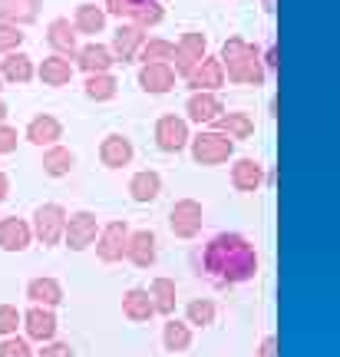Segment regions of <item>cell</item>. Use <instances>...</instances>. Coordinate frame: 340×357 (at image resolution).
<instances>
[{
  "label": "cell",
  "instance_id": "cell-30",
  "mask_svg": "<svg viewBox=\"0 0 340 357\" xmlns=\"http://www.w3.org/2000/svg\"><path fill=\"white\" fill-rule=\"evenodd\" d=\"M73 153L70 149H63V146H50L47 149V155H43V172L47 176H53V178H60V176H66L70 169H73Z\"/></svg>",
  "mask_w": 340,
  "mask_h": 357
},
{
  "label": "cell",
  "instance_id": "cell-21",
  "mask_svg": "<svg viewBox=\"0 0 340 357\" xmlns=\"http://www.w3.org/2000/svg\"><path fill=\"white\" fill-rule=\"evenodd\" d=\"M63 136V126H60V119H53V116H37V119H30V126H26V139L33 142V146H53V142Z\"/></svg>",
  "mask_w": 340,
  "mask_h": 357
},
{
  "label": "cell",
  "instance_id": "cell-5",
  "mask_svg": "<svg viewBox=\"0 0 340 357\" xmlns=\"http://www.w3.org/2000/svg\"><path fill=\"white\" fill-rule=\"evenodd\" d=\"M126 248H129L126 222H109V225L100 231V238H96V255H100V261H106V265L119 261V258L126 255Z\"/></svg>",
  "mask_w": 340,
  "mask_h": 357
},
{
  "label": "cell",
  "instance_id": "cell-15",
  "mask_svg": "<svg viewBox=\"0 0 340 357\" xmlns=\"http://www.w3.org/2000/svg\"><path fill=\"white\" fill-rule=\"evenodd\" d=\"M139 86L146 93H169L176 86V70L169 63H146L139 73Z\"/></svg>",
  "mask_w": 340,
  "mask_h": 357
},
{
  "label": "cell",
  "instance_id": "cell-39",
  "mask_svg": "<svg viewBox=\"0 0 340 357\" xmlns=\"http://www.w3.org/2000/svg\"><path fill=\"white\" fill-rule=\"evenodd\" d=\"M20 321H24V314L13 305H0V334H17Z\"/></svg>",
  "mask_w": 340,
  "mask_h": 357
},
{
  "label": "cell",
  "instance_id": "cell-28",
  "mask_svg": "<svg viewBox=\"0 0 340 357\" xmlns=\"http://www.w3.org/2000/svg\"><path fill=\"white\" fill-rule=\"evenodd\" d=\"M149 291H152L155 314H172L176 311V281L172 278H155Z\"/></svg>",
  "mask_w": 340,
  "mask_h": 357
},
{
  "label": "cell",
  "instance_id": "cell-38",
  "mask_svg": "<svg viewBox=\"0 0 340 357\" xmlns=\"http://www.w3.org/2000/svg\"><path fill=\"white\" fill-rule=\"evenodd\" d=\"M0 357H33V351H30L24 337H3L0 341Z\"/></svg>",
  "mask_w": 340,
  "mask_h": 357
},
{
  "label": "cell",
  "instance_id": "cell-26",
  "mask_svg": "<svg viewBox=\"0 0 340 357\" xmlns=\"http://www.w3.org/2000/svg\"><path fill=\"white\" fill-rule=\"evenodd\" d=\"M40 79H43L47 86H66V83L73 79V66H70V60H63V56H47L43 66H40Z\"/></svg>",
  "mask_w": 340,
  "mask_h": 357
},
{
  "label": "cell",
  "instance_id": "cell-36",
  "mask_svg": "<svg viewBox=\"0 0 340 357\" xmlns=\"http://www.w3.org/2000/svg\"><path fill=\"white\" fill-rule=\"evenodd\" d=\"M159 20H162V7L155 0H142L136 7V13H132V24H139V26H155Z\"/></svg>",
  "mask_w": 340,
  "mask_h": 357
},
{
  "label": "cell",
  "instance_id": "cell-4",
  "mask_svg": "<svg viewBox=\"0 0 340 357\" xmlns=\"http://www.w3.org/2000/svg\"><path fill=\"white\" fill-rule=\"evenodd\" d=\"M33 231H37V238L43 245H56L66 231V208L56 202L40 205L37 215H33Z\"/></svg>",
  "mask_w": 340,
  "mask_h": 357
},
{
  "label": "cell",
  "instance_id": "cell-14",
  "mask_svg": "<svg viewBox=\"0 0 340 357\" xmlns=\"http://www.w3.org/2000/svg\"><path fill=\"white\" fill-rule=\"evenodd\" d=\"M30 238H33V229L24 218H3L0 222V248L3 252H24Z\"/></svg>",
  "mask_w": 340,
  "mask_h": 357
},
{
  "label": "cell",
  "instance_id": "cell-9",
  "mask_svg": "<svg viewBox=\"0 0 340 357\" xmlns=\"http://www.w3.org/2000/svg\"><path fill=\"white\" fill-rule=\"evenodd\" d=\"M155 142H159L162 153H178V149H185V142H189V123L178 119V116H162L159 126H155Z\"/></svg>",
  "mask_w": 340,
  "mask_h": 357
},
{
  "label": "cell",
  "instance_id": "cell-20",
  "mask_svg": "<svg viewBox=\"0 0 340 357\" xmlns=\"http://www.w3.org/2000/svg\"><path fill=\"white\" fill-rule=\"evenodd\" d=\"M126 258H129V261H132L136 268L155 265V235H152V231H136V235H129Z\"/></svg>",
  "mask_w": 340,
  "mask_h": 357
},
{
  "label": "cell",
  "instance_id": "cell-23",
  "mask_svg": "<svg viewBox=\"0 0 340 357\" xmlns=\"http://www.w3.org/2000/svg\"><path fill=\"white\" fill-rule=\"evenodd\" d=\"M123 314L129 321H149L155 314V305H152V291L146 288H129L126 298H123Z\"/></svg>",
  "mask_w": 340,
  "mask_h": 357
},
{
  "label": "cell",
  "instance_id": "cell-19",
  "mask_svg": "<svg viewBox=\"0 0 340 357\" xmlns=\"http://www.w3.org/2000/svg\"><path fill=\"white\" fill-rule=\"evenodd\" d=\"M76 63L83 66L86 73H109L113 66V50L102 43H86L83 50H76Z\"/></svg>",
  "mask_w": 340,
  "mask_h": 357
},
{
  "label": "cell",
  "instance_id": "cell-32",
  "mask_svg": "<svg viewBox=\"0 0 340 357\" xmlns=\"http://www.w3.org/2000/svg\"><path fill=\"white\" fill-rule=\"evenodd\" d=\"M116 77H109V73H89L86 79V96L89 100H96V102H106V100H113L116 96Z\"/></svg>",
  "mask_w": 340,
  "mask_h": 357
},
{
  "label": "cell",
  "instance_id": "cell-44",
  "mask_svg": "<svg viewBox=\"0 0 340 357\" xmlns=\"http://www.w3.org/2000/svg\"><path fill=\"white\" fill-rule=\"evenodd\" d=\"M265 63L271 66V70H277V47H271V50L265 53Z\"/></svg>",
  "mask_w": 340,
  "mask_h": 357
},
{
  "label": "cell",
  "instance_id": "cell-41",
  "mask_svg": "<svg viewBox=\"0 0 340 357\" xmlns=\"http://www.w3.org/2000/svg\"><path fill=\"white\" fill-rule=\"evenodd\" d=\"M13 149H17V129H10V126H3V123H0V155L13 153Z\"/></svg>",
  "mask_w": 340,
  "mask_h": 357
},
{
  "label": "cell",
  "instance_id": "cell-2",
  "mask_svg": "<svg viewBox=\"0 0 340 357\" xmlns=\"http://www.w3.org/2000/svg\"><path fill=\"white\" fill-rule=\"evenodd\" d=\"M222 66L231 83H245V86H261L265 83V66H261V53L252 47L248 40L228 37L222 47Z\"/></svg>",
  "mask_w": 340,
  "mask_h": 357
},
{
  "label": "cell",
  "instance_id": "cell-11",
  "mask_svg": "<svg viewBox=\"0 0 340 357\" xmlns=\"http://www.w3.org/2000/svg\"><path fill=\"white\" fill-rule=\"evenodd\" d=\"M24 324H26V337H33V341H53V334H56V314L43 305L30 307L24 314Z\"/></svg>",
  "mask_w": 340,
  "mask_h": 357
},
{
  "label": "cell",
  "instance_id": "cell-45",
  "mask_svg": "<svg viewBox=\"0 0 340 357\" xmlns=\"http://www.w3.org/2000/svg\"><path fill=\"white\" fill-rule=\"evenodd\" d=\"M7 192H10V182H7V176H3V172H0V202L7 199Z\"/></svg>",
  "mask_w": 340,
  "mask_h": 357
},
{
  "label": "cell",
  "instance_id": "cell-24",
  "mask_svg": "<svg viewBox=\"0 0 340 357\" xmlns=\"http://www.w3.org/2000/svg\"><path fill=\"white\" fill-rule=\"evenodd\" d=\"M129 192H132V199L136 202H155L159 199V192H162V178H159V172H136L132 176V182H129Z\"/></svg>",
  "mask_w": 340,
  "mask_h": 357
},
{
  "label": "cell",
  "instance_id": "cell-47",
  "mask_svg": "<svg viewBox=\"0 0 340 357\" xmlns=\"http://www.w3.org/2000/svg\"><path fill=\"white\" fill-rule=\"evenodd\" d=\"M265 10H275V0H265Z\"/></svg>",
  "mask_w": 340,
  "mask_h": 357
},
{
  "label": "cell",
  "instance_id": "cell-29",
  "mask_svg": "<svg viewBox=\"0 0 340 357\" xmlns=\"http://www.w3.org/2000/svg\"><path fill=\"white\" fill-rule=\"evenodd\" d=\"M0 77L10 79V83H26V79L33 77V63H30V56L13 50L10 56L3 60V66H0Z\"/></svg>",
  "mask_w": 340,
  "mask_h": 357
},
{
  "label": "cell",
  "instance_id": "cell-10",
  "mask_svg": "<svg viewBox=\"0 0 340 357\" xmlns=\"http://www.w3.org/2000/svg\"><path fill=\"white\" fill-rule=\"evenodd\" d=\"M185 109H189V119H192V123H215L218 116L225 113L222 100H218L215 93H208V89H195Z\"/></svg>",
  "mask_w": 340,
  "mask_h": 357
},
{
  "label": "cell",
  "instance_id": "cell-31",
  "mask_svg": "<svg viewBox=\"0 0 340 357\" xmlns=\"http://www.w3.org/2000/svg\"><path fill=\"white\" fill-rule=\"evenodd\" d=\"M102 24H106V13L96 3H79L76 7V30L79 33H100Z\"/></svg>",
  "mask_w": 340,
  "mask_h": 357
},
{
  "label": "cell",
  "instance_id": "cell-3",
  "mask_svg": "<svg viewBox=\"0 0 340 357\" xmlns=\"http://www.w3.org/2000/svg\"><path fill=\"white\" fill-rule=\"evenodd\" d=\"M235 153V139L228 136V132H218V129H208V132H199L195 139H192V155H195V162H202V166H222L228 162Z\"/></svg>",
  "mask_w": 340,
  "mask_h": 357
},
{
  "label": "cell",
  "instance_id": "cell-46",
  "mask_svg": "<svg viewBox=\"0 0 340 357\" xmlns=\"http://www.w3.org/2000/svg\"><path fill=\"white\" fill-rule=\"evenodd\" d=\"M7 119V106H3V100H0V123Z\"/></svg>",
  "mask_w": 340,
  "mask_h": 357
},
{
  "label": "cell",
  "instance_id": "cell-12",
  "mask_svg": "<svg viewBox=\"0 0 340 357\" xmlns=\"http://www.w3.org/2000/svg\"><path fill=\"white\" fill-rule=\"evenodd\" d=\"M142 43H146V26H139V24L119 26L113 37V56H119V60H136Z\"/></svg>",
  "mask_w": 340,
  "mask_h": 357
},
{
  "label": "cell",
  "instance_id": "cell-48",
  "mask_svg": "<svg viewBox=\"0 0 340 357\" xmlns=\"http://www.w3.org/2000/svg\"><path fill=\"white\" fill-rule=\"evenodd\" d=\"M0 79H3V77H0Z\"/></svg>",
  "mask_w": 340,
  "mask_h": 357
},
{
  "label": "cell",
  "instance_id": "cell-27",
  "mask_svg": "<svg viewBox=\"0 0 340 357\" xmlns=\"http://www.w3.org/2000/svg\"><path fill=\"white\" fill-rule=\"evenodd\" d=\"M47 40H50L53 50L76 53V26H70V20H63V17H56V20L50 24V30H47Z\"/></svg>",
  "mask_w": 340,
  "mask_h": 357
},
{
  "label": "cell",
  "instance_id": "cell-42",
  "mask_svg": "<svg viewBox=\"0 0 340 357\" xmlns=\"http://www.w3.org/2000/svg\"><path fill=\"white\" fill-rule=\"evenodd\" d=\"M37 357H76V351L70 344H63V341H53V344H47Z\"/></svg>",
  "mask_w": 340,
  "mask_h": 357
},
{
  "label": "cell",
  "instance_id": "cell-40",
  "mask_svg": "<svg viewBox=\"0 0 340 357\" xmlns=\"http://www.w3.org/2000/svg\"><path fill=\"white\" fill-rule=\"evenodd\" d=\"M139 3H142V0H106L109 13H116V17H129V20H132V13H136Z\"/></svg>",
  "mask_w": 340,
  "mask_h": 357
},
{
  "label": "cell",
  "instance_id": "cell-37",
  "mask_svg": "<svg viewBox=\"0 0 340 357\" xmlns=\"http://www.w3.org/2000/svg\"><path fill=\"white\" fill-rule=\"evenodd\" d=\"M24 43V33L13 24H0V53H13Z\"/></svg>",
  "mask_w": 340,
  "mask_h": 357
},
{
  "label": "cell",
  "instance_id": "cell-43",
  "mask_svg": "<svg viewBox=\"0 0 340 357\" xmlns=\"http://www.w3.org/2000/svg\"><path fill=\"white\" fill-rule=\"evenodd\" d=\"M275 351H277V341L275 337H265L261 341V357H275Z\"/></svg>",
  "mask_w": 340,
  "mask_h": 357
},
{
  "label": "cell",
  "instance_id": "cell-25",
  "mask_svg": "<svg viewBox=\"0 0 340 357\" xmlns=\"http://www.w3.org/2000/svg\"><path fill=\"white\" fill-rule=\"evenodd\" d=\"M215 129H218V132H228L231 139H248L254 132V123L248 113H222L215 119Z\"/></svg>",
  "mask_w": 340,
  "mask_h": 357
},
{
  "label": "cell",
  "instance_id": "cell-17",
  "mask_svg": "<svg viewBox=\"0 0 340 357\" xmlns=\"http://www.w3.org/2000/svg\"><path fill=\"white\" fill-rule=\"evenodd\" d=\"M189 86L195 89H218V86H225V66H222V60H212V56H205L202 63L195 66L189 73Z\"/></svg>",
  "mask_w": 340,
  "mask_h": 357
},
{
  "label": "cell",
  "instance_id": "cell-33",
  "mask_svg": "<svg viewBox=\"0 0 340 357\" xmlns=\"http://www.w3.org/2000/svg\"><path fill=\"white\" fill-rule=\"evenodd\" d=\"M172 56H176V43H169V40H146L139 47V60L142 63H165Z\"/></svg>",
  "mask_w": 340,
  "mask_h": 357
},
{
  "label": "cell",
  "instance_id": "cell-22",
  "mask_svg": "<svg viewBox=\"0 0 340 357\" xmlns=\"http://www.w3.org/2000/svg\"><path fill=\"white\" fill-rule=\"evenodd\" d=\"M26 298L33 305H43V307H56L63 301V288L56 278H33L26 284Z\"/></svg>",
  "mask_w": 340,
  "mask_h": 357
},
{
  "label": "cell",
  "instance_id": "cell-1",
  "mask_svg": "<svg viewBox=\"0 0 340 357\" xmlns=\"http://www.w3.org/2000/svg\"><path fill=\"white\" fill-rule=\"evenodd\" d=\"M205 271L218 278L222 284H241V281H252L258 275V255H254V245L238 235V231H225V235H215L212 242L205 245Z\"/></svg>",
  "mask_w": 340,
  "mask_h": 357
},
{
  "label": "cell",
  "instance_id": "cell-13",
  "mask_svg": "<svg viewBox=\"0 0 340 357\" xmlns=\"http://www.w3.org/2000/svg\"><path fill=\"white\" fill-rule=\"evenodd\" d=\"M100 159L106 169H123L132 162V142L126 139V136H119V132H113V136H106L100 146Z\"/></svg>",
  "mask_w": 340,
  "mask_h": 357
},
{
  "label": "cell",
  "instance_id": "cell-16",
  "mask_svg": "<svg viewBox=\"0 0 340 357\" xmlns=\"http://www.w3.org/2000/svg\"><path fill=\"white\" fill-rule=\"evenodd\" d=\"M265 182V166L254 162V159H238L231 166V185L238 192H258Z\"/></svg>",
  "mask_w": 340,
  "mask_h": 357
},
{
  "label": "cell",
  "instance_id": "cell-18",
  "mask_svg": "<svg viewBox=\"0 0 340 357\" xmlns=\"http://www.w3.org/2000/svg\"><path fill=\"white\" fill-rule=\"evenodd\" d=\"M40 13V0H0V20L3 24H33Z\"/></svg>",
  "mask_w": 340,
  "mask_h": 357
},
{
  "label": "cell",
  "instance_id": "cell-7",
  "mask_svg": "<svg viewBox=\"0 0 340 357\" xmlns=\"http://www.w3.org/2000/svg\"><path fill=\"white\" fill-rule=\"evenodd\" d=\"M96 231H100V225H96V215H93V212H76V215H66L63 238H66V245H70L73 252L89 248V245L96 242Z\"/></svg>",
  "mask_w": 340,
  "mask_h": 357
},
{
  "label": "cell",
  "instance_id": "cell-35",
  "mask_svg": "<svg viewBox=\"0 0 340 357\" xmlns=\"http://www.w3.org/2000/svg\"><path fill=\"white\" fill-rule=\"evenodd\" d=\"M215 321V301L208 298H199L189 305V324H199V328H208Z\"/></svg>",
  "mask_w": 340,
  "mask_h": 357
},
{
  "label": "cell",
  "instance_id": "cell-8",
  "mask_svg": "<svg viewBox=\"0 0 340 357\" xmlns=\"http://www.w3.org/2000/svg\"><path fill=\"white\" fill-rule=\"evenodd\" d=\"M205 50H208V40L202 37V33H185V37L178 40L176 47V73L178 77H189L195 66L205 60Z\"/></svg>",
  "mask_w": 340,
  "mask_h": 357
},
{
  "label": "cell",
  "instance_id": "cell-6",
  "mask_svg": "<svg viewBox=\"0 0 340 357\" xmlns=\"http://www.w3.org/2000/svg\"><path fill=\"white\" fill-rule=\"evenodd\" d=\"M169 225L178 238H195L202 231V205L195 199H182V202L172 205V215H169Z\"/></svg>",
  "mask_w": 340,
  "mask_h": 357
},
{
  "label": "cell",
  "instance_id": "cell-34",
  "mask_svg": "<svg viewBox=\"0 0 340 357\" xmlns=\"http://www.w3.org/2000/svg\"><path fill=\"white\" fill-rule=\"evenodd\" d=\"M162 341H165V351H185V347L192 344V331L189 324H182V321H169L162 331Z\"/></svg>",
  "mask_w": 340,
  "mask_h": 357
}]
</instances>
